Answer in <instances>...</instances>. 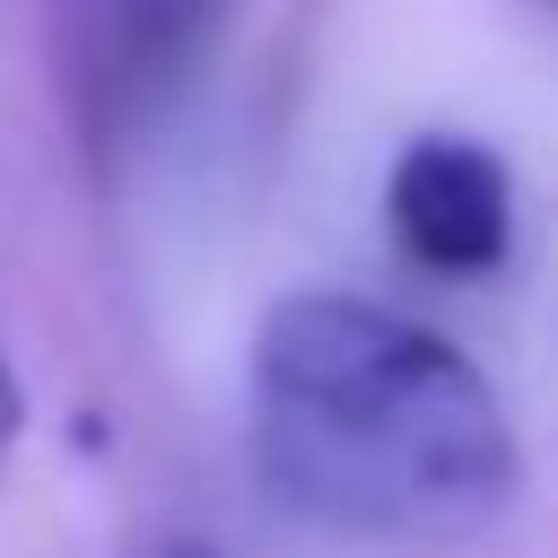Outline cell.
Instances as JSON below:
<instances>
[{"mask_svg": "<svg viewBox=\"0 0 558 558\" xmlns=\"http://www.w3.org/2000/svg\"><path fill=\"white\" fill-rule=\"evenodd\" d=\"M253 471L314 532L418 558L506 523L523 445L445 331L349 288H296L253 331Z\"/></svg>", "mask_w": 558, "mask_h": 558, "instance_id": "obj_1", "label": "cell"}, {"mask_svg": "<svg viewBox=\"0 0 558 558\" xmlns=\"http://www.w3.org/2000/svg\"><path fill=\"white\" fill-rule=\"evenodd\" d=\"M235 0H61L52 61L70 131L96 166L131 157L209 70Z\"/></svg>", "mask_w": 558, "mask_h": 558, "instance_id": "obj_2", "label": "cell"}, {"mask_svg": "<svg viewBox=\"0 0 558 558\" xmlns=\"http://www.w3.org/2000/svg\"><path fill=\"white\" fill-rule=\"evenodd\" d=\"M384 227L392 244L436 270V279H488L514 244V183L497 166V148L480 140H410L384 174Z\"/></svg>", "mask_w": 558, "mask_h": 558, "instance_id": "obj_3", "label": "cell"}, {"mask_svg": "<svg viewBox=\"0 0 558 558\" xmlns=\"http://www.w3.org/2000/svg\"><path fill=\"white\" fill-rule=\"evenodd\" d=\"M17 436H26V392H17V375H9V357H0V462L17 453Z\"/></svg>", "mask_w": 558, "mask_h": 558, "instance_id": "obj_4", "label": "cell"}, {"mask_svg": "<svg viewBox=\"0 0 558 558\" xmlns=\"http://www.w3.org/2000/svg\"><path fill=\"white\" fill-rule=\"evenodd\" d=\"M148 558H209L201 541H166V549H148Z\"/></svg>", "mask_w": 558, "mask_h": 558, "instance_id": "obj_5", "label": "cell"}]
</instances>
